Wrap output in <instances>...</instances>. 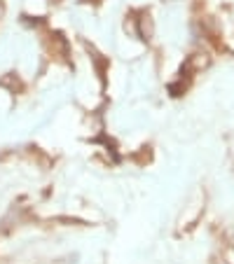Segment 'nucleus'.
Here are the masks:
<instances>
[{
	"mask_svg": "<svg viewBox=\"0 0 234 264\" xmlns=\"http://www.w3.org/2000/svg\"><path fill=\"white\" fill-rule=\"evenodd\" d=\"M138 33H141V38L147 40L150 35H152V24H150V19L147 17H143L141 19V28H138Z\"/></svg>",
	"mask_w": 234,
	"mask_h": 264,
	"instance_id": "obj_1",
	"label": "nucleus"
}]
</instances>
